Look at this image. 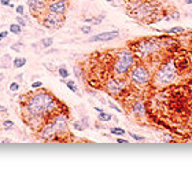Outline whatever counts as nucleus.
Returning <instances> with one entry per match:
<instances>
[{"mask_svg":"<svg viewBox=\"0 0 192 169\" xmlns=\"http://www.w3.org/2000/svg\"><path fill=\"white\" fill-rule=\"evenodd\" d=\"M58 107V101L50 92L40 91L36 92L23 104V118L26 124L32 128H39L43 125V121L52 114Z\"/></svg>","mask_w":192,"mask_h":169,"instance_id":"nucleus-1","label":"nucleus"},{"mask_svg":"<svg viewBox=\"0 0 192 169\" xmlns=\"http://www.w3.org/2000/svg\"><path fill=\"white\" fill-rule=\"evenodd\" d=\"M177 77V66L173 61H169L160 66L154 76V84L157 87H165L167 84L173 83Z\"/></svg>","mask_w":192,"mask_h":169,"instance_id":"nucleus-2","label":"nucleus"},{"mask_svg":"<svg viewBox=\"0 0 192 169\" xmlns=\"http://www.w3.org/2000/svg\"><path fill=\"white\" fill-rule=\"evenodd\" d=\"M135 54L132 51H121L119 54L115 57V62H114V73L115 76H125L130 72V69L135 65Z\"/></svg>","mask_w":192,"mask_h":169,"instance_id":"nucleus-3","label":"nucleus"},{"mask_svg":"<svg viewBox=\"0 0 192 169\" xmlns=\"http://www.w3.org/2000/svg\"><path fill=\"white\" fill-rule=\"evenodd\" d=\"M160 48V41L155 39H144V40H139L133 44V54L135 57L137 55L139 58H147L149 55L155 54L157 51H159Z\"/></svg>","mask_w":192,"mask_h":169,"instance_id":"nucleus-4","label":"nucleus"},{"mask_svg":"<svg viewBox=\"0 0 192 169\" xmlns=\"http://www.w3.org/2000/svg\"><path fill=\"white\" fill-rule=\"evenodd\" d=\"M129 79L136 85H146L151 80V74L144 65H133V68L129 72Z\"/></svg>","mask_w":192,"mask_h":169,"instance_id":"nucleus-5","label":"nucleus"},{"mask_svg":"<svg viewBox=\"0 0 192 169\" xmlns=\"http://www.w3.org/2000/svg\"><path fill=\"white\" fill-rule=\"evenodd\" d=\"M64 22V15L62 14H56V12H48V14L44 15L43 18V25L47 29H58L63 25Z\"/></svg>","mask_w":192,"mask_h":169,"instance_id":"nucleus-6","label":"nucleus"},{"mask_svg":"<svg viewBox=\"0 0 192 169\" xmlns=\"http://www.w3.org/2000/svg\"><path fill=\"white\" fill-rule=\"evenodd\" d=\"M56 136H58V132H56L55 125H53L52 120L47 121L44 125H41L40 132H39L40 139H44V140H52V139H56Z\"/></svg>","mask_w":192,"mask_h":169,"instance_id":"nucleus-7","label":"nucleus"},{"mask_svg":"<svg viewBox=\"0 0 192 169\" xmlns=\"http://www.w3.org/2000/svg\"><path fill=\"white\" fill-rule=\"evenodd\" d=\"M124 88H125V83L119 79H115V77L108 79L107 80V83H106L107 92H110V94H113V95L121 94L122 91H124Z\"/></svg>","mask_w":192,"mask_h":169,"instance_id":"nucleus-8","label":"nucleus"},{"mask_svg":"<svg viewBox=\"0 0 192 169\" xmlns=\"http://www.w3.org/2000/svg\"><path fill=\"white\" fill-rule=\"evenodd\" d=\"M152 11H154V7L149 1H141L133 10V15L137 17V18H144V17H148V15L152 14Z\"/></svg>","mask_w":192,"mask_h":169,"instance_id":"nucleus-9","label":"nucleus"},{"mask_svg":"<svg viewBox=\"0 0 192 169\" xmlns=\"http://www.w3.org/2000/svg\"><path fill=\"white\" fill-rule=\"evenodd\" d=\"M67 8H69L67 0H51L50 4H48V11L56 12V14H62V15H64Z\"/></svg>","mask_w":192,"mask_h":169,"instance_id":"nucleus-10","label":"nucleus"},{"mask_svg":"<svg viewBox=\"0 0 192 169\" xmlns=\"http://www.w3.org/2000/svg\"><path fill=\"white\" fill-rule=\"evenodd\" d=\"M119 36V32L118 30H111V32H103V33H99L96 36L89 37V41L91 43H95V41H111V40L117 39Z\"/></svg>","mask_w":192,"mask_h":169,"instance_id":"nucleus-11","label":"nucleus"},{"mask_svg":"<svg viewBox=\"0 0 192 169\" xmlns=\"http://www.w3.org/2000/svg\"><path fill=\"white\" fill-rule=\"evenodd\" d=\"M28 7L30 12L34 15L43 14V11L47 8L45 0H28Z\"/></svg>","mask_w":192,"mask_h":169,"instance_id":"nucleus-12","label":"nucleus"},{"mask_svg":"<svg viewBox=\"0 0 192 169\" xmlns=\"http://www.w3.org/2000/svg\"><path fill=\"white\" fill-rule=\"evenodd\" d=\"M132 112L135 115H144L147 113V109H146V104L143 101H136L132 106Z\"/></svg>","mask_w":192,"mask_h":169,"instance_id":"nucleus-13","label":"nucleus"},{"mask_svg":"<svg viewBox=\"0 0 192 169\" xmlns=\"http://www.w3.org/2000/svg\"><path fill=\"white\" fill-rule=\"evenodd\" d=\"M26 65V58L23 57H18V58H14V61H12V66H14V69H21L23 68V66Z\"/></svg>","mask_w":192,"mask_h":169,"instance_id":"nucleus-14","label":"nucleus"},{"mask_svg":"<svg viewBox=\"0 0 192 169\" xmlns=\"http://www.w3.org/2000/svg\"><path fill=\"white\" fill-rule=\"evenodd\" d=\"M8 30H10L11 33H14V35H19V33L22 32V26L18 25V24H11Z\"/></svg>","mask_w":192,"mask_h":169,"instance_id":"nucleus-15","label":"nucleus"},{"mask_svg":"<svg viewBox=\"0 0 192 169\" xmlns=\"http://www.w3.org/2000/svg\"><path fill=\"white\" fill-rule=\"evenodd\" d=\"M1 128L6 131H10L14 128V121H11V120H4L3 122H1Z\"/></svg>","mask_w":192,"mask_h":169,"instance_id":"nucleus-16","label":"nucleus"},{"mask_svg":"<svg viewBox=\"0 0 192 169\" xmlns=\"http://www.w3.org/2000/svg\"><path fill=\"white\" fill-rule=\"evenodd\" d=\"M64 81V80H63ZM66 83V85H67V88L71 91V92H78V88H77V85H75L74 80H67V81H64Z\"/></svg>","mask_w":192,"mask_h":169,"instance_id":"nucleus-17","label":"nucleus"},{"mask_svg":"<svg viewBox=\"0 0 192 169\" xmlns=\"http://www.w3.org/2000/svg\"><path fill=\"white\" fill-rule=\"evenodd\" d=\"M104 15H100L99 18H85L86 24H95V25H100V22L103 21Z\"/></svg>","mask_w":192,"mask_h":169,"instance_id":"nucleus-18","label":"nucleus"},{"mask_svg":"<svg viewBox=\"0 0 192 169\" xmlns=\"http://www.w3.org/2000/svg\"><path fill=\"white\" fill-rule=\"evenodd\" d=\"M58 73H59V76H61L62 79H67L69 74H70V73H69V70H67L66 68H64V66H61V68H58Z\"/></svg>","mask_w":192,"mask_h":169,"instance_id":"nucleus-19","label":"nucleus"},{"mask_svg":"<svg viewBox=\"0 0 192 169\" xmlns=\"http://www.w3.org/2000/svg\"><path fill=\"white\" fill-rule=\"evenodd\" d=\"M184 32V28L182 26H174V28H170L169 30H166L167 35H173V33H182Z\"/></svg>","mask_w":192,"mask_h":169,"instance_id":"nucleus-20","label":"nucleus"},{"mask_svg":"<svg viewBox=\"0 0 192 169\" xmlns=\"http://www.w3.org/2000/svg\"><path fill=\"white\" fill-rule=\"evenodd\" d=\"M110 132L113 133V135H117V136H122V135H125V129H122V128H118V126H115V128H111Z\"/></svg>","mask_w":192,"mask_h":169,"instance_id":"nucleus-21","label":"nucleus"},{"mask_svg":"<svg viewBox=\"0 0 192 169\" xmlns=\"http://www.w3.org/2000/svg\"><path fill=\"white\" fill-rule=\"evenodd\" d=\"M52 43H53V39H52V37H47V39L41 40V46H43L44 48L51 47V46H52Z\"/></svg>","mask_w":192,"mask_h":169,"instance_id":"nucleus-22","label":"nucleus"},{"mask_svg":"<svg viewBox=\"0 0 192 169\" xmlns=\"http://www.w3.org/2000/svg\"><path fill=\"white\" fill-rule=\"evenodd\" d=\"M111 118H113V115L108 114V113H104V112L99 113V120L100 121H110Z\"/></svg>","mask_w":192,"mask_h":169,"instance_id":"nucleus-23","label":"nucleus"},{"mask_svg":"<svg viewBox=\"0 0 192 169\" xmlns=\"http://www.w3.org/2000/svg\"><path fill=\"white\" fill-rule=\"evenodd\" d=\"M10 91L11 92H18L19 91V83L18 81H12L10 84Z\"/></svg>","mask_w":192,"mask_h":169,"instance_id":"nucleus-24","label":"nucleus"},{"mask_svg":"<svg viewBox=\"0 0 192 169\" xmlns=\"http://www.w3.org/2000/svg\"><path fill=\"white\" fill-rule=\"evenodd\" d=\"M21 47H23V44H22L21 41H19V43L12 44V46H11V50L15 51V52H19V51H21Z\"/></svg>","mask_w":192,"mask_h":169,"instance_id":"nucleus-25","label":"nucleus"},{"mask_svg":"<svg viewBox=\"0 0 192 169\" xmlns=\"http://www.w3.org/2000/svg\"><path fill=\"white\" fill-rule=\"evenodd\" d=\"M81 32L84 33V35H89V33L92 32V28L89 25H82L81 26Z\"/></svg>","mask_w":192,"mask_h":169,"instance_id":"nucleus-26","label":"nucleus"},{"mask_svg":"<svg viewBox=\"0 0 192 169\" xmlns=\"http://www.w3.org/2000/svg\"><path fill=\"white\" fill-rule=\"evenodd\" d=\"M30 87H32V90H39V88L43 87V83H41V81H33Z\"/></svg>","mask_w":192,"mask_h":169,"instance_id":"nucleus-27","label":"nucleus"},{"mask_svg":"<svg viewBox=\"0 0 192 169\" xmlns=\"http://www.w3.org/2000/svg\"><path fill=\"white\" fill-rule=\"evenodd\" d=\"M17 24H18V25H21L22 28H23V26H26V22H25V19L22 18V15H18V17H17Z\"/></svg>","mask_w":192,"mask_h":169,"instance_id":"nucleus-28","label":"nucleus"},{"mask_svg":"<svg viewBox=\"0 0 192 169\" xmlns=\"http://www.w3.org/2000/svg\"><path fill=\"white\" fill-rule=\"evenodd\" d=\"M73 126H74L77 131H82V129H84V125H81V122H80V121H75L74 124H73Z\"/></svg>","mask_w":192,"mask_h":169,"instance_id":"nucleus-29","label":"nucleus"},{"mask_svg":"<svg viewBox=\"0 0 192 169\" xmlns=\"http://www.w3.org/2000/svg\"><path fill=\"white\" fill-rule=\"evenodd\" d=\"M129 135H130V136H132V139H135V140H144V139H146V137H144V136H139V135H135V133H129Z\"/></svg>","mask_w":192,"mask_h":169,"instance_id":"nucleus-30","label":"nucleus"},{"mask_svg":"<svg viewBox=\"0 0 192 169\" xmlns=\"http://www.w3.org/2000/svg\"><path fill=\"white\" fill-rule=\"evenodd\" d=\"M15 11H17V14H19V15H23V6H22V4H19V6H17V7H15Z\"/></svg>","mask_w":192,"mask_h":169,"instance_id":"nucleus-31","label":"nucleus"},{"mask_svg":"<svg viewBox=\"0 0 192 169\" xmlns=\"http://www.w3.org/2000/svg\"><path fill=\"white\" fill-rule=\"evenodd\" d=\"M108 106H110V107L113 109V110H115V112H117V113H121V109L118 107V106H115V104H114V103H108Z\"/></svg>","mask_w":192,"mask_h":169,"instance_id":"nucleus-32","label":"nucleus"},{"mask_svg":"<svg viewBox=\"0 0 192 169\" xmlns=\"http://www.w3.org/2000/svg\"><path fill=\"white\" fill-rule=\"evenodd\" d=\"M7 35H8L7 30H3V32H0V41L6 39V37H7Z\"/></svg>","mask_w":192,"mask_h":169,"instance_id":"nucleus-33","label":"nucleus"},{"mask_svg":"<svg viewBox=\"0 0 192 169\" xmlns=\"http://www.w3.org/2000/svg\"><path fill=\"white\" fill-rule=\"evenodd\" d=\"M10 3H11V0H0L1 6H10Z\"/></svg>","mask_w":192,"mask_h":169,"instance_id":"nucleus-34","label":"nucleus"},{"mask_svg":"<svg viewBox=\"0 0 192 169\" xmlns=\"http://www.w3.org/2000/svg\"><path fill=\"white\" fill-rule=\"evenodd\" d=\"M117 143H119V144H126V143H128V140H125V139H122V137H118V139H117Z\"/></svg>","mask_w":192,"mask_h":169,"instance_id":"nucleus-35","label":"nucleus"},{"mask_svg":"<svg viewBox=\"0 0 192 169\" xmlns=\"http://www.w3.org/2000/svg\"><path fill=\"white\" fill-rule=\"evenodd\" d=\"M0 113H1V114H7V107H4V106L0 104Z\"/></svg>","mask_w":192,"mask_h":169,"instance_id":"nucleus-36","label":"nucleus"},{"mask_svg":"<svg viewBox=\"0 0 192 169\" xmlns=\"http://www.w3.org/2000/svg\"><path fill=\"white\" fill-rule=\"evenodd\" d=\"M15 79H17V81H21V79H23V74H18Z\"/></svg>","mask_w":192,"mask_h":169,"instance_id":"nucleus-37","label":"nucleus"},{"mask_svg":"<svg viewBox=\"0 0 192 169\" xmlns=\"http://www.w3.org/2000/svg\"><path fill=\"white\" fill-rule=\"evenodd\" d=\"M185 3H187V4H192V0H187Z\"/></svg>","mask_w":192,"mask_h":169,"instance_id":"nucleus-38","label":"nucleus"},{"mask_svg":"<svg viewBox=\"0 0 192 169\" xmlns=\"http://www.w3.org/2000/svg\"><path fill=\"white\" fill-rule=\"evenodd\" d=\"M106 1H107V3H111V1H113V0H106Z\"/></svg>","mask_w":192,"mask_h":169,"instance_id":"nucleus-39","label":"nucleus"},{"mask_svg":"<svg viewBox=\"0 0 192 169\" xmlns=\"http://www.w3.org/2000/svg\"><path fill=\"white\" fill-rule=\"evenodd\" d=\"M191 142H192V140H191Z\"/></svg>","mask_w":192,"mask_h":169,"instance_id":"nucleus-40","label":"nucleus"}]
</instances>
